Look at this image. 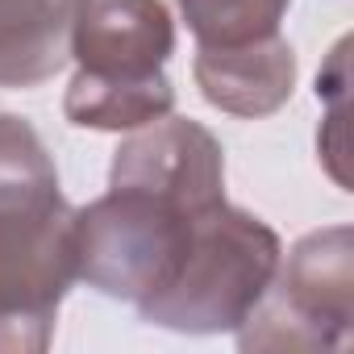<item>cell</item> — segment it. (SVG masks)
Segmentation results:
<instances>
[{"mask_svg": "<svg viewBox=\"0 0 354 354\" xmlns=\"http://www.w3.org/2000/svg\"><path fill=\"white\" fill-rule=\"evenodd\" d=\"M175 55V21L162 0H84L71 13L67 59L75 75L63 117L75 129L133 133L175 109L167 59Z\"/></svg>", "mask_w": 354, "mask_h": 354, "instance_id": "cell-1", "label": "cell"}, {"mask_svg": "<svg viewBox=\"0 0 354 354\" xmlns=\"http://www.w3.org/2000/svg\"><path fill=\"white\" fill-rule=\"evenodd\" d=\"M75 279V209L59 175L0 180V354H42Z\"/></svg>", "mask_w": 354, "mask_h": 354, "instance_id": "cell-2", "label": "cell"}, {"mask_svg": "<svg viewBox=\"0 0 354 354\" xmlns=\"http://www.w3.org/2000/svg\"><path fill=\"white\" fill-rule=\"evenodd\" d=\"M279 259V234L263 217L221 201L201 213L175 279L142 300L138 317L171 333H234L267 296Z\"/></svg>", "mask_w": 354, "mask_h": 354, "instance_id": "cell-3", "label": "cell"}, {"mask_svg": "<svg viewBox=\"0 0 354 354\" xmlns=\"http://www.w3.org/2000/svg\"><path fill=\"white\" fill-rule=\"evenodd\" d=\"M205 209L154 188L109 184L100 201L75 209L80 279L100 296L129 300V304L158 296L180 271Z\"/></svg>", "mask_w": 354, "mask_h": 354, "instance_id": "cell-4", "label": "cell"}, {"mask_svg": "<svg viewBox=\"0 0 354 354\" xmlns=\"http://www.w3.org/2000/svg\"><path fill=\"white\" fill-rule=\"evenodd\" d=\"M354 317V234L329 225L304 234L259 300L234 329L242 350H337Z\"/></svg>", "mask_w": 354, "mask_h": 354, "instance_id": "cell-5", "label": "cell"}, {"mask_svg": "<svg viewBox=\"0 0 354 354\" xmlns=\"http://www.w3.org/2000/svg\"><path fill=\"white\" fill-rule=\"evenodd\" d=\"M109 184L154 188L205 209L225 201V150L201 121L167 113L117 146Z\"/></svg>", "mask_w": 354, "mask_h": 354, "instance_id": "cell-6", "label": "cell"}, {"mask_svg": "<svg viewBox=\"0 0 354 354\" xmlns=\"http://www.w3.org/2000/svg\"><path fill=\"white\" fill-rule=\"evenodd\" d=\"M192 75L213 109L242 121H263L296 92V50L283 34L246 46H196Z\"/></svg>", "mask_w": 354, "mask_h": 354, "instance_id": "cell-7", "label": "cell"}, {"mask_svg": "<svg viewBox=\"0 0 354 354\" xmlns=\"http://www.w3.org/2000/svg\"><path fill=\"white\" fill-rule=\"evenodd\" d=\"M67 0H0V88H38L67 63Z\"/></svg>", "mask_w": 354, "mask_h": 354, "instance_id": "cell-8", "label": "cell"}, {"mask_svg": "<svg viewBox=\"0 0 354 354\" xmlns=\"http://www.w3.org/2000/svg\"><path fill=\"white\" fill-rule=\"evenodd\" d=\"M292 0H180L196 46H246L275 38Z\"/></svg>", "mask_w": 354, "mask_h": 354, "instance_id": "cell-9", "label": "cell"}, {"mask_svg": "<svg viewBox=\"0 0 354 354\" xmlns=\"http://www.w3.org/2000/svg\"><path fill=\"white\" fill-rule=\"evenodd\" d=\"M21 175H59V171L34 125L0 113V180H21Z\"/></svg>", "mask_w": 354, "mask_h": 354, "instance_id": "cell-10", "label": "cell"}, {"mask_svg": "<svg viewBox=\"0 0 354 354\" xmlns=\"http://www.w3.org/2000/svg\"><path fill=\"white\" fill-rule=\"evenodd\" d=\"M67 5H71V13H75V5H84V0H67Z\"/></svg>", "mask_w": 354, "mask_h": 354, "instance_id": "cell-11", "label": "cell"}]
</instances>
